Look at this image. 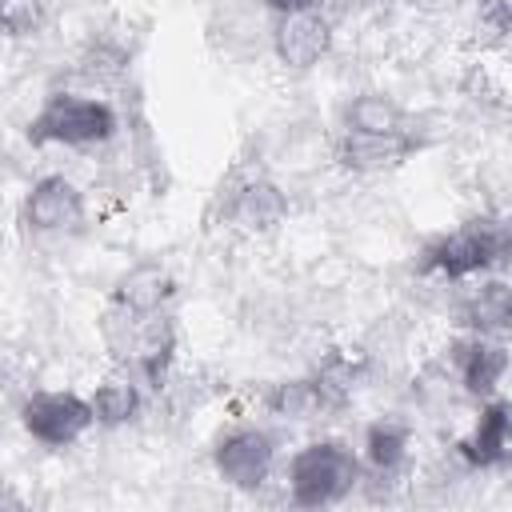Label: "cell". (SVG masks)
<instances>
[{
	"mask_svg": "<svg viewBox=\"0 0 512 512\" xmlns=\"http://www.w3.org/2000/svg\"><path fill=\"white\" fill-rule=\"evenodd\" d=\"M364 480V460L344 440H308L288 456L284 488L296 508H332L348 500Z\"/></svg>",
	"mask_w": 512,
	"mask_h": 512,
	"instance_id": "6da1fadb",
	"label": "cell"
},
{
	"mask_svg": "<svg viewBox=\"0 0 512 512\" xmlns=\"http://www.w3.org/2000/svg\"><path fill=\"white\" fill-rule=\"evenodd\" d=\"M120 116L108 100L84 92H48L44 104L32 112L24 136L32 148H100L116 136Z\"/></svg>",
	"mask_w": 512,
	"mask_h": 512,
	"instance_id": "7a4b0ae2",
	"label": "cell"
},
{
	"mask_svg": "<svg viewBox=\"0 0 512 512\" xmlns=\"http://www.w3.org/2000/svg\"><path fill=\"white\" fill-rule=\"evenodd\" d=\"M504 260H512V256H508L500 216H472V220L456 224L452 232L428 240L420 260H416V272L460 284V280H472V276H488Z\"/></svg>",
	"mask_w": 512,
	"mask_h": 512,
	"instance_id": "3957f363",
	"label": "cell"
},
{
	"mask_svg": "<svg viewBox=\"0 0 512 512\" xmlns=\"http://www.w3.org/2000/svg\"><path fill=\"white\" fill-rule=\"evenodd\" d=\"M16 420L24 428L28 440H36L40 448H72L80 444L92 428H96V412H92V400L72 392V388H40V392H28L16 408Z\"/></svg>",
	"mask_w": 512,
	"mask_h": 512,
	"instance_id": "277c9868",
	"label": "cell"
},
{
	"mask_svg": "<svg viewBox=\"0 0 512 512\" xmlns=\"http://www.w3.org/2000/svg\"><path fill=\"white\" fill-rule=\"evenodd\" d=\"M216 476L236 492H256L276 468V436L260 424H236L212 444Z\"/></svg>",
	"mask_w": 512,
	"mask_h": 512,
	"instance_id": "5b68a950",
	"label": "cell"
},
{
	"mask_svg": "<svg viewBox=\"0 0 512 512\" xmlns=\"http://www.w3.org/2000/svg\"><path fill=\"white\" fill-rule=\"evenodd\" d=\"M20 220L36 236H64V232L84 228L88 200H84L80 184L68 180L64 172H44L28 184L24 204H20Z\"/></svg>",
	"mask_w": 512,
	"mask_h": 512,
	"instance_id": "8992f818",
	"label": "cell"
},
{
	"mask_svg": "<svg viewBox=\"0 0 512 512\" xmlns=\"http://www.w3.org/2000/svg\"><path fill=\"white\" fill-rule=\"evenodd\" d=\"M332 44H336V24L324 8L272 20V56L288 72H312L320 60H328Z\"/></svg>",
	"mask_w": 512,
	"mask_h": 512,
	"instance_id": "52a82bcc",
	"label": "cell"
},
{
	"mask_svg": "<svg viewBox=\"0 0 512 512\" xmlns=\"http://www.w3.org/2000/svg\"><path fill=\"white\" fill-rule=\"evenodd\" d=\"M448 368H452V380L476 396V400H488L496 396L500 380L508 376L512 368V352L504 340L496 336H480V332H464L448 344Z\"/></svg>",
	"mask_w": 512,
	"mask_h": 512,
	"instance_id": "ba28073f",
	"label": "cell"
},
{
	"mask_svg": "<svg viewBox=\"0 0 512 512\" xmlns=\"http://www.w3.org/2000/svg\"><path fill=\"white\" fill-rule=\"evenodd\" d=\"M176 348H180V328L168 312L160 316H140L136 320V332L128 340V352L120 356V364L152 392H160L172 376V364H176Z\"/></svg>",
	"mask_w": 512,
	"mask_h": 512,
	"instance_id": "9c48e42d",
	"label": "cell"
},
{
	"mask_svg": "<svg viewBox=\"0 0 512 512\" xmlns=\"http://www.w3.org/2000/svg\"><path fill=\"white\" fill-rule=\"evenodd\" d=\"M420 136L416 128L408 132H344L340 128V140H336V164L352 176H380V172H392L400 168L404 160H412L420 152Z\"/></svg>",
	"mask_w": 512,
	"mask_h": 512,
	"instance_id": "30bf717a",
	"label": "cell"
},
{
	"mask_svg": "<svg viewBox=\"0 0 512 512\" xmlns=\"http://www.w3.org/2000/svg\"><path fill=\"white\" fill-rule=\"evenodd\" d=\"M288 220V192L268 176L240 180L224 200V224L248 236H268Z\"/></svg>",
	"mask_w": 512,
	"mask_h": 512,
	"instance_id": "8fae6325",
	"label": "cell"
},
{
	"mask_svg": "<svg viewBox=\"0 0 512 512\" xmlns=\"http://www.w3.org/2000/svg\"><path fill=\"white\" fill-rule=\"evenodd\" d=\"M508 452H512V404L500 396H488L480 400L472 428L456 440V456L464 460V468L488 472V468H500Z\"/></svg>",
	"mask_w": 512,
	"mask_h": 512,
	"instance_id": "7c38bea8",
	"label": "cell"
},
{
	"mask_svg": "<svg viewBox=\"0 0 512 512\" xmlns=\"http://www.w3.org/2000/svg\"><path fill=\"white\" fill-rule=\"evenodd\" d=\"M176 296V280L160 264H132L112 284V304L132 316H160Z\"/></svg>",
	"mask_w": 512,
	"mask_h": 512,
	"instance_id": "4fadbf2b",
	"label": "cell"
},
{
	"mask_svg": "<svg viewBox=\"0 0 512 512\" xmlns=\"http://www.w3.org/2000/svg\"><path fill=\"white\" fill-rule=\"evenodd\" d=\"M412 456V428L404 420H372L360 440V460L372 480H396Z\"/></svg>",
	"mask_w": 512,
	"mask_h": 512,
	"instance_id": "5bb4252c",
	"label": "cell"
},
{
	"mask_svg": "<svg viewBox=\"0 0 512 512\" xmlns=\"http://www.w3.org/2000/svg\"><path fill=\"white\" fill-rule=\"evenodd\" d=\"M260 404H264L268 416H276V420H284V424H308V420L332 412V400H328V392L320 388L316 376H288V380H276V384H268V392H264Z\"/></svg>",
	"mask_w": 512,
	"mask_h": 512,
	"instance_id": "9a60e30c",
	"label": "cell"
},
{
	"mask_svg": "<svg viewBox=\"0 0 512 512\" xmlns=\"http://www.w3.org/2000/svg\"><path fill=\"white\" fill-rule=\"evenodd\" d=\"M464 332L512 340V284L508 280H484L464 304H460Z\"/></svg>",
	"mask_w": 512,
	"mask_h": 512,
	"instance_id": "2e32d148",
	"label": "cell"
},
{
	"mask_svg": "<svg viewBox=\"0 0 512 512\" xmlns=\"http://www.w3.org/2000/svg\"><path fill=\"white\" fill-rule=\"evenodd\" d=\"M340 124H344V132H376V136H384V132H408L412 128L408 108L396 96L380 92V88H364V92L348 96V104L340 112Z\"/></svg>",
	"mask_w": 512,
	"mask_h": 512,
	"instance_id": "e0dca14e",
	"label": "cell"
},
{
	"mask_svg": "<svg viewBox=\"0 0 512 512\" xmlns=\"http://www.w3.org/2000/svg\"><path fill=\"white\" fill-rule=\"evenodd\" d=\"M88 400H92V412H96V428H124L144 408V384L124 368L116 376H104L92 388Z\"/></svg>",
	"mask_w": 512,
	"mask_h": 512,
	"instance_id": "ac0fdd59",
	"label": "cell"
},
{
	"mask_svg": "<svg viewBox=\"0 0 512 512\" xmlns=\"http://www.w3.org/2000/svg\"><path fill=\"white\" fill-rule=\"evenodd\" d=\"M124 72H128V52L116 48V44H108V40L92 44V48L80 56V76L92 80V84H112V80H120Z\"/></svg>",
	"mask_w": 512,
	"mask_h": 512,
	"instance_id": "d6986e66",
	"label": "cell"
},
{
	"mask_svg": "<svg viewBox=\"0 0 512 512\" xmlns=\"http://www.w3.org/2000/svg\"><path fill=\"white\" fill-rule=\"evenodd\" d=\"M472 28L484 44H500L512 36V0H476Z\"/></svg>",
	"mask_w": 512,
	"mask_h": 512,
	"instance_id": "ffe728a7",
	"label": "cell"
},
{
	"mask_svg": "<svg viewBox=\"0 0 512 512\" xmlns=\"http://www.w3.org/2000/svg\"><path fill=\"white\" fill-rule=\"evenodd\" d=\"M0 20L12 40L32 36L44 24V0H0Z\"/></svg>",
	"mask_w": 512,
	"mask_h": 512,
	"instance_id": "44dd1931",
	"label": "cell"
},
{
	"mask_svg": "<svg viewBox=\"0 0 512 512\" xmlns=\"http://www.w3.org/2000/svg\"><path fill=\"white\" fill-rule=\"evenodd\" d=\"M260 8L272 12V16H296V12H316V8H324V0H260Z\"/></svg>",
	"mask_w": 512,
	"mask_h": 512,
	"instance_id": "7402d4cb",
	"label": "cell"
},
{
	"mask_svg": "<svg viewBox=\"0 0 512 512\" xmlns=\"http://www.w3.org/2000/svg\"><path fill=\"white\" fill-rule=\"evenodd\" d=\"M408 8L420 16H448L460 8V0H408Z\"/></svg>",
	"mask_w": 512,
	"mask_h": 512,
	"instance_id": "603a6c76",
	"label": "cell"
},
{
	"mask_svg": "<svg viewBox=\"0 0 512 512\" xmlns=\"http://www.w3.org/2000/svg\"><path fill=\"white\" fill-rule=\"evenodd\" d=\"M500 228H504V240H508V256H512V208L500 216Z\"/></svg>",
	"mask_w": 512,
	"mask_h": 512,
	"instance_id": "cb8c5ba5",
	"label": "cell"
}]
</instances>
